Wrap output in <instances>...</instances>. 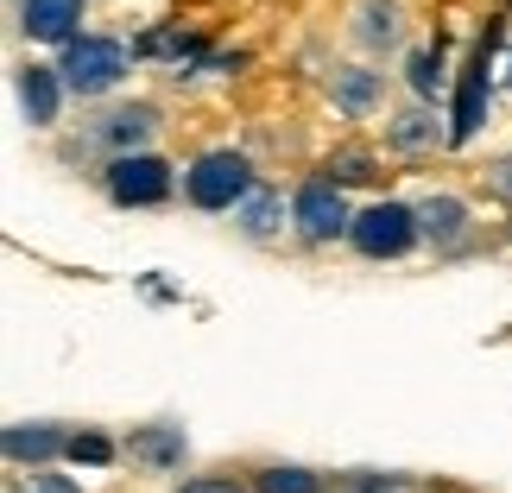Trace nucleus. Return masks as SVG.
Segmentation results:
<instances>
[{
    "instance_id": "nucleus-1",
    "label": "nucleus",
    "mask_w": 512,
    "mask_h": 493,
    "mask_svg": "<svg viewBox=\"0 0 512 493\" xmlns=\"http://www.w3.org/2000/svg\"><path fill=\"white\" fill-rule=\"evenodd\" d=\"M57 70H64L70 95H108V89H121V76H127V45L121 38L76 32L64 45V57H57Z\"/></svg>"
},
{
    "instance_id": "nucleus-2",
    "label": "nucleus",
    "mask_w": 512,
    "mask_h": 493,
    "mask_svg": "<svg viewBox=\"0 0 512 493\" xmlns=\"http://www.w3.org/2000/svg\"><path fill=\"white\" fill-rule=\"evenodd\" d=\"M253 190V165L241 152H203L184 171V196L196 209H241V196Z\"/></svg>"
},
{
    "instance_id": "nucleus-3",
    "label": "nucleus",
    "mask_w": 512,
    "mask_h": 493,
    "mask_svg": "<svg viewBox=\"0 0 512 493\" xmlns=\"http://www.w3.org/2000/svg\"><path fill=\"white\" fill-rule=\"evenodd\" d=\"M418 209H405V203H373L354 215V228H348V241L354 253H367V260H399V253H411V241H418Z\"/></svg>"
},
{
    "instance_id": "nucleus-4",
    "label": "nucleus",
    "mask_w": 512,
    "mask_h": 493,
    "mask_svg": "<svg viewBox=\"0 0 512 493\" xmlns=\"http://www.w3.org/2000/svg\"><path fill=\"white\" fill-rule=\"evenodd\" d=\"M108 196L121 209H152L171 196V165L152 152H114L108 159Z\"/></svg>"
},
{
    "instance_id": "nucleus-5",
    "label": "nucleus",
    "mask_w": 512,
    "mask_h": 493,
    "mask_svg": "<svg viewBox=\"0 0 512 493\" xmlns=\"http://www.w3.org/2000/svg\"><path fill=\"white\" fill-rule=\"evenodd\" d=\"M291 222H298V234L304 241H342V234L354 228V215H348V203H342V184L336 177H310V184L291 196Z\"/></svg>"
},
{
    "instance_id": "nucleus-6",
    "label": "nucleus",
    "mask_w": 512,
    "mask_h": 493,
    "mask_svg": "<svg viewBox=\"0 0 512 493\" xmlns=\"http://www.w3.org/2000/svg\"><path fill=\"white\" fill-rule=\"evenodd\" d=\"M494 45H500V32H487L475 57H468V70H462V89H456V127H449V140H475V127H481V102H487V70H494Z\"/></svg>"
},
{
    "instance_id": "nucleus-7",
    "label": "nucleus",
    "mask_w": 512,
    "mask_h": 493,
    "mask_svg": "<svg viewBox=\"0 0 512 493\" xmlns=\"http://www.w3.org/2000/svg\"><path fill=\"white\" fill-rule=\"evenodd\" d=\"M76 19H83V0H19V32L32 45H70Z\"/></svg>"
},
{
    "instance_id": "nucleus-8",
    "label": "nucleus",
    "mask_w": 512,
    "mask_h": 493,
    "mask_svg": "<svg viewBox=\"0 0 512 493\" xmlns=\"http://www.w3.org/2000/svg\"><path fill=\"white\" fill-rule=\"evenodd\" d=\"M152 133H159V108H152V102H133V108L102 114L89 140H102V146H114V152H146Z\"/></svg>"
},
{
    "instance_id": "nucleus-9",
    "label": "nucleus",
    "mask_w": 512,
    "mask_h": 493,
    "mask_svg": "<svg viewBox=\"0 0 512 493\" xmlns=\"http://www.w3.org/2000/svg\"><path fill=\"white\" fill-rule=\"evenodd\" d=\"M57 102H64V70L57 64H26L19 70V108H26L32 127H51Z\"/></svg>"
},
{
    "instance_id": "nucleus-10",
    "label": "nucleus",
    "mask_w": 512,
    "mask_h": 493,
    "mask_svg": "<svg viewBox=\"0 0 512 493\" xmlns=\"http://www.w3.org/2000/svg\"><path fill=\"white\" fill-rule=\"evenodd\" d=\"M57 456H70V437L57 424H7V462L13 468H38V462H57Z\"/></svg>"
},
{
    "instance_id": "nucleus-11",
    "label": "nucleus",
    "mask_w": 512,
    "mask_h": 493,
    "mask_svg": "<svg viewBox=\"0 0 512 493\" xmlns=\"http://www.w3.org/2000/svg\"><path fill=\"white\" fill-rule=\"evenodd\" d=\"M127 456L140 468H152V475H165V468L184 462V430H177V424H146V430L127 437Z\"/></svg>"
},
{
    "instance_id": "nucleus-12",
    "label": "nucleus",
    "mask_w": 512,
    "mask_h": 493,
    "mask_svg": "<svg viewBox=\"0 0 512 493\" xmlns=\"http://www.w3.org/2000/svg\"><path fill=\"white\" fill-rule=\"evenodd\" d=\"M354 38H361L367 51H392V45L405 38L399 0H361V13H354Z\"/></svg>"
},
{
    "instance_id": "nucleus-13",
    "label": "nucleus",
    "mask_w": 512,
    "mask_h": 493,
    "mask_svg": "<svg viewBox=\"0 0 512 493\" xmlns=\"http://www.w3.org/2000/svg\"><path fill=\"white\" fill-rule=\"evenodd\" d=\"M418 228L430 247H456L468 234V209L456 203V196H430V203H418Z\"/></svg>"
},
{
    "instance_id": "nucleus-14",
    "label": "nucleus",
    "mask_w": 512,
    "mask_h": 493,
    "mask_svg": "<svg viewBox=\"0 0 512 493\" xmlns=\"http://www.w3.org/2000/svg\"><path fill=\"white\" fill-rule=\"evenodd\" d=\"M234 222H241L247 241H272V234H279V222H285V196H279V190H247L241 209H234Z\"/></svg>"
},
{
    "instance_id": "nucleus-15",
    "label": "nucleus",
    "mask_w": 512,
    "mask_h": 493,
    "mask_svg": "<svg viewBox=\"0 0 512 493\" xmlns=\"http://www.w3.org/2000/svg\"><path fill=\"white\" fill-rule=\"evenodd\" d=\"M437 140H443V127H437V114H430L424 102L386 121V146L392 152H424V146H437Z\"/></svg>"
},
{
    "instance_id": "nucleus-16",
    "label": "nucleus",
    "mask_w": 512,
    "mask_h": 493,
    "mask_svg": "<svg viewBox=\"0 0 512 493\" xmlns=\"http://www.w3.org/2000/svg\"><path fill=\"white\" fill-rule=\"evenodd\" d=\"M342 114H373L380 108V70H336V83H329Z\"/></svg>"
},
{
    "instance_id": "nucleus-17",
    "label": "nucleus",
    "mask_w": 512,
    "mask_h": 493,
    "mask_svg": "<svg viewBox=\"0 0 512 493\" xmlns=\"http://www.w3.org/2000/svg\"><path fill=\"white\" fill-rule=\"evenodd\" d=\"M253 493H323L317 468H298V462H272L253 475Z\"/></svg>"
},
{
    "instance_id": "nucleus-18",
    "label": "nucleus",
    "mask_w": 512,
    "mask_h": 493,
    "mask_svg": "<svg viewBox=\"0 0 512 493\" xmlns=\"http://www.w3.org/2000/svg\"><path fill=\"white\" fill-rule=\"evenodd\" d=\"M405 83H411V95H418V102H437V95H443V45L411 57V64H405Z\"/></svg>"
},
{
    "instance_id": "nucleus-19",
    "label": "nucleus",
    "mask_w": 512,
    "mask_h": 493,
    "mask_svg": "<svg viewBox=\"0 0 512 493\" xmlns=\"http://www.w3.org/2000/svg\"><path fill=\"white\" fill-rule=\"evenodd\" d=\"M329 177H336V184H367L373 159H367V152H336V159H329Z\"/></svg>"
},
{
    "instance_id": "nucleus-20",
    "label": "nucleus",
    "mask_w": 512,
    "mask_h": 493,
    "mask_svg": "<svg viewBox=\"0 0 512 493\" xmlns=\"http://www.w3.org/2000/svg\"><path fill=\"white\" fill-rule=\"evenodd\" d=\"M114 456V443L108 437H95V430H89V437H70V462H89V468H102Z\"/></svg>"
},
{
    "instance_id": "nucleus-21",
    "label": "nucleus",
    "mask_w": 512,
    "mask_h": 493,
    "mask_svg": "<svg viewBox=\"0 0 512 493\" xmlns=\"http://www.w3.org/2000/svg\"><path fill=\"white\" fill-rule=\"evenodd\" d=\"M342 493H405V481L399 475H348Z\"/></svg>"
},
{
    "instance_id": "nucleus-22",
    "label": "nucleus",
    "mask_w": 512,
    "mask_h": 493,
    "mask_svg": "<svg viewBox=\"0 0 512 493\" xmlns=\"http://www.w3.org/2000/svg\"><path fill=\"white\" fill-rule=\"evenodd\" d=\"M487 190L512 203V159H494V165H487Z\"/></svg>"
},
{
    "instance_id": "nucleus-23",
    "label": "nucleus",
    "mask_w": 512,
    "mask_h": 493,
    "mask_svg": "<svg viewBox=\"0 0 512 493\" xmlns=\"http://www.w3.org/2000/svg\"><path fill=\"white\" fill-rule=\"evenodd\" d=\"M19 493H76L64 475H45V481H32V487H19Z\"/></svg>"
},
{
    "instance_id": "nucleus-24",
    "label": "nucleus",
    "mask_w": 512,
    "mask_h": 493,
    "mask_svg": "<svg viewBox=\"0 0 512 493\" xmlns=\"http://www.w3.org/2000/svg\"><path fill=\"white\" fill-rule=\"evenodd\" d=\"M184 493H247V487H234V481H190Z\"/></svg>"
},
{
    "instance_id": "nucleus-25",
    "label": "nucleus",
    "mask_w": 512,
    "mask_h": 493,
    "mask_svg": "<svg viewBox=\"0 0 512 493\" xmlns=\"http://www.w3.org/2000/svg\"><path fill=\"white\" fill-rule=\"evenodd\" d=\"M506 83H512V64H506Z\"/></svg>"
}]
</instances>
